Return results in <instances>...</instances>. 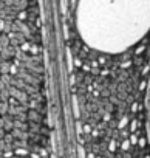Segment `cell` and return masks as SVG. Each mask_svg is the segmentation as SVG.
Here are the masks:
<instances>
[{
    "instance_id": "1",
    "label": "cell",
    "mask_w": 150,
    "mask_h": 158,
    "mask_svg": "<svg viewBox=\"0 0 150 158\" xmlns=\"http://www.w3.org/2000/svg\"><path fill=\"white\" fill-rule=\"evenodd\" d=\"M74 27L87 48L125 53L150 31V0H74Z\"/></svg>"
}]
</instances>
